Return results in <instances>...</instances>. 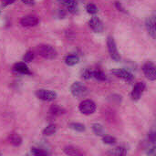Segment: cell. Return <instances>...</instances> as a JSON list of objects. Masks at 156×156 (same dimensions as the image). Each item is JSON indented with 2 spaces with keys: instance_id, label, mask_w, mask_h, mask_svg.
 I'll return each instance as SVG.
<instances>
[{
  "instance_id": "cell-1",
  "label": "cell",
  "mask_w": 156,
  "mask_h": 156,
  "mask_svg": "<svg viewBox=\"0 0 156 156\" xmlns=\"http://www.w3.org/2000/svg\"><path fill=\"white\" fill-rule=\"evenodd\" d=\"M37 50L38 55L46 59H54L58 56V52H57L56 48L48 44L39 45L37 47Z\"/></svg>"
},
{
  "instance_id": "cell-2",
  "label": "cell",
  "mask_w": 156,
  "mask_h": 156,
  "mask_svg": "<svg viewBox=\"0 0 156 156\" xmlns=\"http://www.w3.org/2000/svg\"><path fill=\"white\" fill-rule=\"evenodd\" d=\"M70 92L76 98H84L88 95L89 90L83 83L76 81L70 86Z\"/></svg>"
},
{
  "instance_id": "cell-3",
  "label": "cell",
  "mask_w": 156,
  "mask_h": 156,
  "mask_svg": "<svg viewBox=\"0 0 156 156\" xmlns=\"http://www.w3.org/2000/svg\"><path fill=\"white\" fill-rule=\"evenodd\" d=\"M107 47H108V51L111 56V58L115 60V61H120L121 60V55L118 51L116 42L112 37H108L107 39Z\"/></svg>"
},
{
  "instance_id": "cell-4",
  "label": "cell",
  "mask_w": 156,
  "mask_h": 156,
  "mask_svg": "<svg viewBox=\"0 0 156 156\" xmlns=\"http://www.w3.org/2000/svg\"><path fill=\"white\" fill-rule=\"evenodd\" d=\"M96 104L93 101L91 100H85L80 102L79 105V110L81 113L85 115H90L95 112L96 111Z\"/></svg>"
},
{
  "instance_id": "cell-5",
  "label": "cell",
  "mask_w": 156,
  "mask_h": 156,
  "mask_svg": "<svg viewBox=\"0 0 156 156\" xmlns=\"http://www.w3.org/2000/svg\"><path fill=\"white\" fill-rule=\"evenodd\" d=\"M36 96L39 100H42L44 101H52L57 98V93L55 91L49 90H44L39 89L36 91Z\"/></svg>"
},
{
  "instance_id": "cell-6",
  "label": "cell",
  "mask_w": 156,
  "mask_h": 156,
  "mask_svg": "<svg viewBox=\"0 0 156 156\" xmlns=\"http://www.w3.org/2000/svg\"><path fill=\"white\" fill-rule=\"evenodd\" d=\"M112 73L113 75H115L117 78H120L127 82H132L134 79L133 73H131L127 69H114L112 70Z\"/></svg>"
},
{
  "instance_id": "cell-7",
  "label": "cell",
  "mask_w": 156,
  "mask_h": 156,
  "mask_svg": "<svg viewBox=\"0 0 156 156\" xmlns=\"http://www.w3.org/2000/svg\"><path fill=\"white\" fill-rule=\"evenodd\" d=\"M143 70L144 75L146 76V78L152 81H154L156 80V69L155 65L153 62H146L144 67H143Z\"/></svg>"
},
{
  "instance_id": "cell-8",
  "label": "cell",
  "mask_w": 156,
  "mask_h": 156,
  "mask_svg": "<svg viewBox=\"0 0 156 156\" xmlns=\"http://www.w3.org/2000/svg\"><path fill=\"white\" fill-rule=\"evenodd\" d=\"M145 83L144 82H138L135 84L133 91H132V94H131V97L133 99V101H139L140 98L142 97V95L144 94V90H145Z\"/></svg>"
},
{
  "instance_id": "cell-9",
  "label": "cell",
  "mask_w": 156,
  "mask_h": 156,
  "mask_svg": "<svg viewBox=\"0 0 156 156\" xmlns=\"http://www.w3.org/2000/svg\"><path fill=\"white\" fill-rule=\"evenodd\" d=\"M89 26L95 33H101L104 30V25L102 21L97 16H93L90 19Z\"/></svg>"
},
{
  "instance_id": "cell-10",
  "label": "cell",
  "mask_w": 156,
  "mask_h": 156,
  "mask_svg": "<svg viewBox=\"0 0 156 156\" xmlns=\"http://www.w3.org/2000/svg\"><path fill=\"white\" fill-rule=\"evenodd\" d=\"M39 20L37 18V16H33V15H29V16H26L24 17H22V19L20 20V23L23 27H35L38 24Z\"/></svg>"
},
{
  "instance_id": "cell-11",
  "label": "cell",
  "mask_w": 156,
  "mask_h": 156,
  "mask_svg": "<svg viewBox=\"0 0 156 156\" xmlns=\"http://www.w3.org/2000/svg\"><path fill=\"white\" fill-rule=\"evenodd\" d=\"M155 24V16H152L148 17L145 21V26H146L147 31L153 38H155L156 37Z\"/></svg>"
},
{
  "instance_id": "cell-12",
  "label": "cell",
  "mask_w": 156,
  "mask_h": 156,
  "mask_svg": "<svg viewBox=\"0 0 156 156\" xmlns=\"http://www.w3.org/2000/svg\"><path fill=\"white\" fill-rule=\"evenodd\" d=\"M69 13L76 14L78 12V4L76 0H58Z\"/></svg>"
},
{
  "instance_id": "cell-13",
  "label": "cell",
  "mask_w": 156,
  "mask_h": 156,
  "mask_svg": "<svg viewBox=\"0 0 156 156\" xmlns=\"http://www.w3.org/2000/svg\"><path fill=\"white\" fill-rule=\"evenodd\" d=\"M13 69L16 72H18L20 74H25V75H30L31 74L28 67L27 66V64L25 62H18V63L15 64Z\"/></svg>"
},
{
  "instance_id": "cell-14",
  "label": "cell",
  "mask_w": 156,
  "mask_h": 156,
  "mask_svg": "<svg viewBox=\"0 0 156 156\" xmlns=\"http://www.w3.org/2000/svg\"><path fill=\"white\" fill-rule=\"evenodd\" d=\"M49 113L52 114L53 116H60V115H63L66 113V110L58 105V104H54V105H51L50 108H49Z\"/></svg>"
},
{
  "instance_id": "cell-15",
  "label": "cell",
  "mask_w": 156,
  "mask_h": 156,
  "mask_svg": "<svg viewBox=\"0 0 156 156\" xmlns=\"http://www.w3.org/2000/svg\"><path fill=\"white\" fill-rule=\"evenodd\" d=\"M8 140H9L10 144L16 147L20 146L22 144V138L17 133H11L8 137Z\"/></svg>"
},
{
  "instance_id": "cell-16",
  "label": "cell",
  "mask_w": 156,
  "mask_h": 156,
  "mask_svg": "<svg viewBox=\"0 0 156 156\" xmlns=\"http://www.w3.org/2000/svg\"><path fill=\"white\" fill-rule=\"evenodd\" d=\"M127 154V150L124 147L119 146V147H115L113 149H111L108 152V154L110 155H114V156H122L125 155Z\"/></svg>"
},
{
  "instance_id": "cell-17",
  "label": "cell",
  "mask_w": 156,
  "mask_h": 156,
  "mask_svg": "<svg viewBox=\"0 0 156 156\" xmlns=\"http://www.w3.org/2000/svg\"><path fill=\"white\" fill-rule=\"evenodd\" d=\"M91 128H92V132H93L96 135H98V136H103V135H105L104 127H103L101 123H98V122L93 123Z\"/></svg>"
},
{
  "instance_id": "cell-18",
  "label": "cell",
  "mask_w": 156,
  "mask_h": 156,
  "mask_svg": "<svg viewBox=\"0 0 156 156\" xmlns=\"http://www.w3.org/2000/svg\"><path fill=\"white\" fill-rule=\"evenodd\" d=\"M80 62V58L76 55H68L65 58V63L68 66H75Z\"/></svg>"
},
{
  "instance_id": "cell-19",
  "label": "cell",
  "mask_w": 156,
  "mask_h": 156,
  "mask_svg": "<svg viewBox=\"0 0 156 156\" xmlns=\"http://www.w3.org/2000/svg\"><path fill=\"white\" fill-rule=\"evenodd\" d=\"M63 151L67 155H81V153L73 146H66Z\"/></svg>"
},
{
  "instance_id": "cell-20",
  "label": "cell",
  "mask_w": 156,
  "mask_h": 156,
  "mask_svg": "<svg viewBox=\"0 0 156 156\" xmlns=\"http://www.w3.org/2000/svg\"><path fill=\"white\" fill-rule=\"evenodd\" d=\"M69 127L70 129H72L76 132H80V133H82L86 130L85 125L82 123H80V122H71V123H69Z\"/></svg>"
},
{
  "instance_id": "cell-21",
  "label": "cell",
  "mask_w": 156,
  "mask_h": 156,
  "mask_svg": "<svg viewBox=\"0 0 156 156\" xmlns=\"http://www.w3.org/2000/svg\"><path fill=\"white\" fill-rule=\"evenodd\" d=\"M57 132V127L54 124H49L43 130V134L45 136H51Z\"/></svg>"
},
{
  "instance_id": "cell-22",
  "label": "cell",
  "mask_w": 156,
  "mask_h": 156,
  "mask_svg": "<svg viewBox=\"0 0 156 156\" xmlns=\"http://www.w3.org/2000/svg\"><path fill=\"white\" fill-rule=\"evenodd\" d=\"M92 78L101 80V81H104L107 80V77L105 75V73L101 70H94L92 71Z\"/></svg>"
},
{
  "instance_id": "cell-23",
  "label": "cell",
  "mask_w": 156,
  "mask_h": 156,
  "mask_svg": "<svg viewBox=\"0 0 156 156\" xmlns=\"http://www.w3.org/2000/svg\"><path fill=\"white\" fill-rule=\"evenodd\" d=\"M102 142L105 144H109V145H113L117 143V140L115 137L111 136V135H103L102 136Z\"/></svg>"
},
{
  "instance_id": "cell-24",
  "label": "cell",
  "mask_w": 156,
  "mask_h": 156,
  "mask_svg": "<svg viewBox=\"0 0 156 156\" xmlns=\"http://www.w3.org/2000/svg\"><path fill=\"white\" fill-rule=\"evenodd\" d=\"M31 154L34 155H48L49 153L39 148H31Z\"/></svg>"
},
{
  "instance_id": "cell-25",
  "label": "cell",
  "mask_w": 156,
  "mask_h": 156,
  "mask_svg": "<svg viewBox=\"0 0 156 156\" xmlns=\"http://www.w3.org/2000/svg\"><path fill=\"white\" fill-rule=\"evenodd\" d=\"M86 10L89 14H91V15H94L98 12V7L94 5V4H89L87 5L86 6Z\"/></svg>"
},
{
  "instance_id": "cell-26",
  "label": "cell",
  "mask_w": 156,
  "mask_h": 156,
  "mask_svg": "<svg viewBox=\"0 0 156 156\" xmlns=\"http://www.w3.org/2000/svg\"><path fill=\"white\" fill-rule=\"evenodd\" d=\"M33 59H34V53L32 51H27L23 57V61L25 62H31Z\"/></svg>"
},
{
  "instance_id": "cell-27",
  "label": "cell",
  "mask_w": 156,
  "mask_h": 156,
  "mask_svg": "<svg viewBox=\"0 0 156 156\" xmlns=\"http://www.w3.org/2000/svg\"><path fill=\"white\" fill-rule=\"evenodd\" d=\"M81 77L85 80H90V78H92V71L89 69H85L81 72Z\"/></svg>"
},
{
  "instance_id": "cell-28",
  "label": "cell",
  "mask_w": 156,
  "mask_h": 156,
  "mask_svg": "<svg viewBox=\"0 0 156 156\" xmlns=\"http://www.w3.org/2000/svg\"><path fill=\"white\" fill-rule=\"evenodd\" d=\"M109 100H110L111 102H112V103H114V102L119 103V102L122 101V97L119 96V95H117V94H113V95H112V98H110Z\"/></svg>"
},
{
  "instance_id": "cell-29",
  "label": "cell",
  "mask_w": 156,
  "mask_h": 156,
  "mask_svg": "<svg viewBox=\"0 0 156 156\" xmlns=\"http://www.w3.org/2000/svg\"><path fill=\"white\" fill-rule=\"evenodd\" d=\"M148 140H149V142H150L152 144H154L156 140L155 132H154V131H151V132L149 133V134H148Z\"/></svg>"
},
{
  "instance_id": "cell-30",
  "label": "cell",
  "mask_w": 156,
  "mask_h": 156,
  "mask_svg": "<svg viewBox=\"0 0 156 156\" xmlns=\"http://www.w3.org/2000/svg\"><path fill=\"white\" fill-rule=\"evenodd\" d=\"M115 5H116L117 9H119L120 11H122V12H123V13H126V11H125L124 7L122 5V4H121L120 2H115Z\"/></svg>"
},
{
  "instance_id": "cell-31",
  "label": "cell",
  "mask_w": 156,
  "mask_h": 156,
  "mask_svg": "<svg viewBox=\"0 0 156 156\" xmlns=\"http://www.w3.org/2000/svg\"><path fill=\"white\" fill-rule=\"evenodd\" d=\"M15 1H16V0H4L3 3H2V5H3L4 7H5V6H7V5H11V4H13Z\"/></svg>"
},
{
  "instance_id": "cell-32",
  "label": "cell",
  "mask_w": 156,
  "mask_h": 156,
  "mask_svg": "<svg viewBox=\"0 0 156 156\" xmlns=\"http://www.w3.org/2000/svg\"><path fill=\"white\" fill-rule=\"evenodd\" d=\"M21 1L27 5H35V0H21Z\"/></svg>"
},
{
  "instance_id": "cell-33",
  "label": "cell",
  "mask_w": 156,
  "mask_h": 156,
  "mask_svg": "<svg viewBox=\"0 0 156 156\" xmlns=\"http://www.w3.org/2000/svg\"><path fill=\"white\" fill-rule=\"evenodd\" d=\"M0 155H1V154H0Z\"/></svg>"
}]
</instances>
